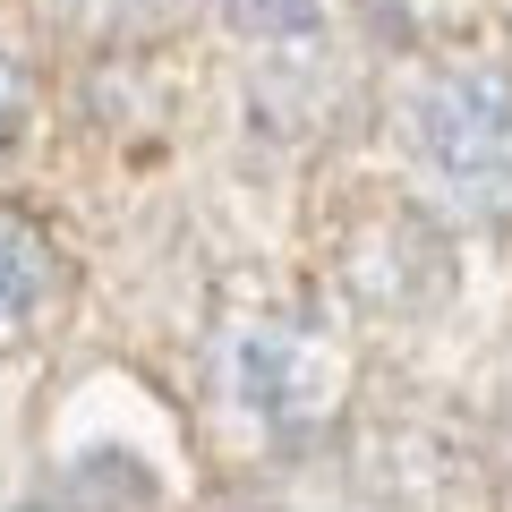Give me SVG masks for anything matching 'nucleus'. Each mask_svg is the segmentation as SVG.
<instances>
[{
    "label": "nucleus",
    "instance_id": "nucleus-5",
    "mask_svg": "<svg viewBox=\"0 0 512 512\" xmlns=\"http://www.w3.org/2000/svg\"><path fill=\"white\" fill-rule=\"evenodd\" d=\"M214 9L239 26V35L291 43V35H316V26H325V9H333V0H214Z\"/></svg>",
    "mask_w": 512,
    "mask_h": 512
},
{
    "label": "nucleus",
    "instance_id": "nucleus-2",
    "mask_svg": "<svg viewBox=\"0 0 512 512\" xmlns=\"http://www.w3.org/2000/svg\"><path fill=\"white\" fill-rule=\"evenodd\" d=\"M222 384H231V402L248 419L299 436L342 402V350L308 316H256V325H239L222 342Z\"/></svg>",
    "mask_w": 512,
    "mask_h": 512
},
{
    "label": "nucleus",
    "instance_id": "nucleus-4",
    "mask_svg": "<svg viewBox=\"0 0 512 512\" xmlns=\"http://www.w3.org/2000/svg\"><path fill=\"white\" fill-rule=\"evenodd\" d=\"M60 291V248L26 214H0V333L35 325Z\"/></svg>",
    "mask_w": 512,
    "mask_h": 512
},
{
    "label": "nucleus",
    "instance_id": "nucleus-3",
    "mask_svg": "<svg viewBox=\"0 0 512 512\" xmlns=\"http://www.w3.org/2000/svg\"><path fill=\"white\" fill-rule=\"evenodd\" d=\"M350 282H359V299H376V308H419V299L444 291V248L419 222H384L376 239L350 248Z\"/></svg>",
    "mask_w": 512,
    "mask_h": 512
},
{
    "label": "nucleus",
    "instance_id": "nucleus-6",
    "mask_svg": "<svg viewBox=\"0 0 512 512\" xmlns=\"http://www.w3.org/2000/svg\"><path fill=\"white\" fill-rule=\"evenodd\" d=\"M18 128H26V69H18V52L0 43V154H9Z\"/></svg>",
    "mask_w": 512,
    "mask_h": 512
},
{
    "label": "nucleus",
    "instance_id": "nucleus-1",
    "mask_svg": "<svg viewBox=\"0 0 512 512\" xmlns=\"http://www.w3.org/2000/svg\"><path fill=\"white\" fill-rule=\"evenodd\" d=\"M427 197L470 231H512V52H461L410 103Z\"/></svg>",
    "mask_w": 512,
    "mask_h": 512
}]
</instances>
